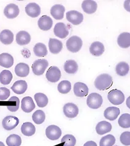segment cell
Instances as JSON below:
<instances>
[{
    "mask_svg": "<svg viewBox=\"0 0 130 146\" xmlns=\"http://www.w3.org/2000/svg\"><path fill=\"white\" fill-rule=\"evenodd\" d=\"M13 56L7 53H3L0 54V66L10 68L13 64Z\"/></svg>",
    "mask_w": 130,
    "mask_h": 146,
    "instance_id": "603a6c76",
    "label": "cell"
},
{
    "mask_svg": "<svg viewBox=\"0 0 130 146\" xmlns=\"http://www.w3.org/2000/svg\"><path fill=\"white\" fill-rule=\"evenodd\" d=\"M33 51L34 54L38 57H44L48 54L46 46L42 42L37 43L34 47Z\"/></svg>",
    "mask_w": 130,
    "mask_h": 146,
    "instance_id": "4dcf8cb0",
    "label": "cell"
},
{
    "mask_svg": "<svg viewBox=\"0 0 130 146\" xmlns=\"http://www.w3.org/2000/svg\"><path fill=\"white\" fill-rule=\"evenodd\" d=\"M66 18L73 25L77 26L83 21V15L76 11H70L66 13Z\"/></svg>",
    "mask_w": 130,
    "mask_h": 146,
    "instance_id": "8992f818",
    "label": "cell"
},
{
    "mask_svg": "<svg viewBox=\"0 0 130 146\" xmlns=\"http://www.w3.org/2000/svg\"><path fill=\"white\" fill-rule=\"evenodd\" d=\"M32 119L34 122L37 124H42L45 119V114L41 110H37L32 116Z\"/></svg>",
    "mask_w": 130,
    "mask_h": 146,
    "instance_id": "8d00e7d4",
    "label": "cell"
},
{
    "mask_svg": "<svg viewBox=\"0 0 130 146\" xmlns=\"http://www.w3.org/2000/svg\"><path fill=\"white\" fill-rule=\"evenodd\" d=\"M120 141L125 145H130V132H125L122 133L120 135Z\"/></svg>",
    "mask_w": 130,
    "mask_h": 146,
    "instance_id": "b9f144b4",
    "label": "cell"
},
{
    "mask_svg": "<svg viewBox=\"0 0 130 146\" xmlns=\"http://www.w3.org/2000/svg\"><path fill=\"white\" fill-rule=\"evenodd\" d=\"M49 49L53 54H57L63 48V44L61 41L55 38H50L48 43Z\"/></svg>",
    "mask_w": 130,
    "mask_h": 146,
    "instance_id": "44dd1931",
    "label": "cell"
},
{
    "mask_svg": "<svg viewBox=\"0 0 130 146\" xmlns=\"http://www.w3.org/2000/svg\"><path fill=\"white\" fill-rule=\"evenodd\" d=\"M20 13V9L15 4H9L6 6L4 10V14L9 19H13L18 17Z\"/></svg>",
    "mask_w": 130,
    "mask_h": 146,
    "instance_id": "8fae6325",
    "label": "cell"
},
{
    "mask_svg": "<svg viewBox=\"0 0 130 146\" xmlns=\"http://www.w3.org/2000/svg\"><path fill=\"white\" fill-rule=\"evenodd\" d=\"M129 98H130V97H128V100H127V106H128V108H130V107H129V105H128V104H129Z\"/></svg>",
    "mask_w": 130,
    "mask_h": 146,
    "instance_id": "bcb514c9",
    "label": "cell"
},
{
    "mask_svg": "<svg viewBox=\"0 0 130 146\" xmlns=\"http://www.w3.org/2000/svg\"><path fill=\"white\" fill-rule=\"evenodd\" d=\"M0 146H5V145L4 144V143L1 141H0Z\"/></svg>",
    "mask_w": 130,
    "mask_h": 146,
    "instance_id": "7dc6e473",
    "label": "cell"
},
{
    "mask_svg": "<svg viewBox=\"0 0 130 146\" xmlns=\"http://www.w3.org/2000/svg\"><path fill=\"white\" fill-rule=\"evenodd\" d=\"M108 100L114 105L122 104L125 101V95L122 91L114 89L109 92L108 95Z\"/></svg>",
    "mask_w": 130,
    "mask_h": 146,
    "instance_id": "277c9868",
    "label": "cell"
},
{
    "mask_svg": "<svg viewBox=\"0 0 130 146\" xmlns=\"http://www.w3.org/2000/svg\"><path fill=\"white\" fill-rule=\"evenodd\" d=\"M63 111L65 116L69 118H73L76 117V116L78 115L79 113L78 106L71 103L65 104L64 106Z\"/></svg>",
    "mask_w": 130,
    "mask_h": 146,
    "instance_id": "9c48e42d",
    "label": "cell"
},
{
    "mask_svg": "<svg viewBox=\"0 0 130 146\" xmlns=\"http://www.w3.org/2000/svg\"><path fill=\"white\" fill-rule=\"evenodd\" d=\"M34 99L37 106L41 108H45L48 103V99L47 96L42 93H37L35 94Z\"/></svg>",
    "mask_w": 130,
    "mask_h": 146,
    "instance_id": "d6a6232c",
    "label": "cell"
},
{
    "mask_svg": "<svg viewBox=\"0 0 130 146\" xmlns=\"http://www.w3.org/2000/svg\"><path fill=\"white\" fill-rule=\"evenodd\" d=\"M71 84L70 82L67 80L62 81L57 86V90L62 94H68L71 90Z\"/></svg>",
    "mask_w": 130,
    "mask_h": 146,
    "instance_id": "d590c367",
    "label": "cell"
},
{
    "mask_svg": "<svg viewBox=\"0 0 130 146\" xmlns=\"http://www.w3.org/2000/svg\"><path fill=\"white\" fill-rule=\"evenodd\" d=\"M15 74L20 77H26L30 74V67L27 64L20 62L15 67Z\"/></svg>",
    "mask_w": 130,
    "mask_h": 146,
    "instance_id": "484cf974",
    "label": "cell"
},
{
    "mask_svg": "<svg viewBox=\"0 0 130 146\" xmlns=\"http://www.w3.org/2000/svg\"><path fill=\"white\" fill-rule=\"evenodd\" d=\"M82 46H83V41L81 38L77 36L70 37L66 42L67 48L72 53L79 52Z\"/></svg>",
    "mask_w": 130,
    "mask_h": 146,
    "instance_id": "7a4b0ae2",
    "label": "cell"
},
{
    "mask_svg": "<svg viewBox=\"0 0 130 146\" xmlns=\"http://www.w3.org/2000/svg\"><path fill=\"white\" fill-rule=\"evenodd\" d=\"M129 70V66L126 62H120L115 67V71L119 76H123L127 75Z\"/></svg>",
    "mask_w": 130,
    "mask_h": 146,
    "instance_id": "1f68e13d",
    "label": "cell"
},
{
    "mask_svg": "<svg viewBox=\"0 0 130 146\" xmlns=\"http://www.w3.org/2000/svg\"><path fill=\"white\" fill-rule=\"evenodd\" d=\"M36 106L30 96H26L22 100V109L26 113H30L35 109Z\"/></svg>",
    "mask_w": 130,
    "mask_h": 146,
    "instance_id": "ffe728a7",
    "label": "cell"
},
{
    "mask_svg": "<svg viewBox=\"0 0 130 146\" xmlns=\"http://www.w3.org/2000/svg\"><path fill=\"white\" fill-rule=\"evenodd\" d=\"M112 84V78L109 74H103L97 77L94 82L95 87L99 90L109 89Z\"/></svg>",
    "mask_w": 130,
    "mask_h": 146,
    "instance_id": "6da1fadb",
    "label": "cell"
},
{
    "mask_svg": "<svg viewBox=\"0 0 130 146\" xmlns=\"http://www.w3.org/2000/svg\"><path fill=\"white\" fill-rule=\"evenodd\" d=\"M19 123V119L15 116H7L3 120L2 125L3 128L6 130H11L15 129Z\"/></svg>",
    "mask_w": 130,
    "mask_h": 146,
    "instance_id": "30bf717a",
    "label": "cell"
},
{
    "mask_svg": "<svg viewBox=\"0 0 130 146\" xmlns=\"http://www.w3.org/2000/svg\"><path fill=\"white\" fill-rule=\"evenodd\" d=\"M119 125L124 129L130 127V115L129 113H124L120 116L118 121Z\"/></svg>",
    "mask_w": 130,
    "mask_h": 146,
    "instance_id": "f35d334b",
    "label": "cell"
},
{
    "mask_svg": "<svg viewBox=\"0 0 130 146\" xmlns=\"http://www.w3.org/2000/svg\"><path fill=\"white\" fill-rule=\"evenodd\" d=\"M6 144L8 146H20L22 144V138L18 135H11L6 139Z\"/></svg>",
    "mask_w": 130,
    "mask_h": 146,
    "instance_id": "e575fe53",
    "label": "cell"
},
{
    "mask_svg": "<svg viewBox=\"0 0 130 146\" xmlns=\"http://www.w3.org/2000/svg\"><path fill=\"white\" fill-rule=\"evenodd\" d=\"M54 33L56 36L64 39L69 35V31L64 23H56L55 26Z\"/></svg>",
    "mask_w": 130,
    "mask_h": 146,
    "instance_id": "7c38bea8",
    "label": "cell"
},
{
    "mask_svg": "<svg viewBox=\"0 0 130 146\" xmlns=\"http://www.w3.org/2000/svg\"><path fill=\"white\" fill-rule=\"evenodd\" d=\"M28 89V84L24 80H18L13 83L11 89L14 93L18 95L23 94Z\"/></svg>",
    "mask_w": 130,
    "mask_h": 146,
    "instance_id": "d6986e66",
    "label": "cell"
},
{
    "mask_svg": "<svg viewBox=\"0 0 130 146\" xmlns=\"http://www.w3.org/2000/svg\"><path fill=\"white\" fill-rule=\"evenodd\" d=\"M61 143H64L63 146H75L76 143V140L73 135H65L62 138Z\"/></svg>",
    "mask_w": 130,
    "mask_h": 146,
    "instance_id": "60d3db41",
    "label": "cell"
},
{
    "mask_svg": "<svg viewBox=\"0 0 130 146\" xmlns=\"http://www.w3.org/2000/svg\"><path fill=\"white\" fill-rule=\"evenodd\" d=\"M12 78V73L8 70H4L0 73V82L3 85L10 84Z\"/></svg>",
    "mask_w": 130,
    "mask_h": 146,
    "instance_id": "836d02e7",
    "label": "cell"
},
{
    "mask_svg": "<svg viewBox=\"0 0 130 146\" xmlns=\"http://www.w3.org/2000/svg\"><path fill=\"white\" fill-rule=\"evenodd\" d=\"M64 69L67 74H74L78 70V65L75 60H69L65 62Z\"/></svg>",
    "mask_w": 130,
    "mask_h": 146,
    "instance_id": "f1b7e54d",
    "label": "cell"
},
{
    "mask_svg": "<svg viewBox=\"0 0 130 146\" xmlns=\"http://www.w3.org/2000/svg\"><path fill=\"white\" fill-rule=\"evenodd\" d=\"M91 54L95 56H100L104 52V46L103 44L100 41L94 42L89 47Z\"/></svg>",
    "mask_w": 130,
    "mask_h": 146,
    "instance_id": "e0dca14e",
    "label": "cell"
},
{
    "mask_svg": "<svg viewBox=\"0 0 130 146\" xmlns=\"http://www.w3.org/2000/svg\"><path fill=\"white\" fill-rule=\"evenodd\" d=\"M61 77V72L60 69L56 66H51L47 70L46 78L47 80L51 82H56Z\"/></svg>",
    "mask_w": 130,
    "mask_h": 146,
    "instance_id": "52a82bcc",
    "label": "cell"
},
{
    "mask_svg": "<svg viewBox=\"0 0 130 146\" xmlns=\"http://www.w3.org/2000/svg\"><path fill=\"white\" fill-rule=\"evenodd\" d=\"M65 12V7L61 4H56L51 8L50 13L55 19L61 20L63 19Z\"/></svg>",
    "mask_w": 130,
    "mask_h": 146,
    "instance_id": "2e32d148",
    "label": "cell"
},
{
    "mask_svg": "<svg viewBox=\"0 0 130 146\" xmlns=\"http://www.w3.org/2000/svg\"><path fill=\"white\" fill-rule=\"evenodd\" d=\"M13 41V34L9 30L6 29L0 33V41L5 45H9Z\"/></svg>",
    "mask_w": 130,
    "mask_h": 146,
    "instance_id": "83f0119b",
    "label": "cell"
},
{
    "mask_svg": "<svg viewBox=\"0 0 130 146\" xmlns=\"http://www.w3.org/2000/svg\"><path fill=\"white\" fill-rule=\"evenodd\" d=\"M95 129L98 135H102L110 132V130H112V125L107 121H103L97 124Z\"/></svg>",
    "mask_w": 130,
    "mask_h": 146,
    "instance_id": "d4e9b609",
    "label": "cell"
},
{
    "mask_svg": "<svg viewBox=\"0 0 130 146\" xmlns=\"http://www.w3.org/2000/svg\"><path fill=\"white\" fill-rule=\"evenodd\" d=\"M11 92L6 87H0V100L4 101L7 100L10 96Z\"/></svg>",
    "mask_w": 130,
    "mask_h": 146,
    "instance_id": "7bdbcfd3",
    "label": "cell"
},
{
    "mask_svg": "<svg viewBox=\"0 0 130 146\" xmlns=\"http://www.w3.org/2000/svg\"><path fill=\"white\" fill-rule=\"evenodd\" d=\"M9 103H10V105L7 106V109L12 111V112H15L17 111L20 106V100L17 96H12L9 100Z\"/></svg>",
    "mask_w": 130,
    "mask_h": 146,
    "instance_id": "74e56055",
    "label": "cell"
},
{
    "mask_svg": "<svg viewBox=\"0 0 130 146\" xmlns=\"http://www.w3.org/2000/svg\"><path fill=\"white\" fill-rule=\"evenodd\" d=\"M119 46L123 48H128L130 46V33L123 32L119 35L117 38Z\"/></svg>",
    "mask_w": 130,
    "mask_h": 146,
    "instance_id": "4316f807",
    "label": "cell"
},
{
    "mask_svg": "<svg viewBox=\"0 0 130 146\" xmlns=\"http://www.w3.org/2000/svg\"><path fill=\"white\" fill-rule=\"evenodd\" d=\"M21 131L24 135L26 137H31L36 133V127L31 123L26 122L22 124Z\"/></svg>",
    "mask_w": 130,
    "mask_h": 146,
    "instance_id": "f546056e",
    "label": "cell"
},
{
    "mask_svg": "<svg viewBox=\"0 0 130 146\" xmlns=\"http://www.w3.org/2000/svg\"><path fill=\"white\" fill-rule=\"evenodd\" d=\"M25 12L29 17L36 18L40 14V7L37 3H31L26 5Z\"/></svg>",
    "mask_w": 130,
    "mask_h": 146,
    "instance_id": "5bb4252c",
    "label": "cell"
},
{
    "mask_svg": "<svg viewBox=\"0 0 130 146\" xmlns=\"http://www.w3.org/2000/svg\"><path fill=\"white\" fill-rule=\"evenodd\" d=\"M53 21L52 19L47 15L41 17L38 21V26L41 30L43 31H49L52 27Z\"/></svg>",
    "mask_w": 130,
    "mask_h": 146,
    "instance_id": "9a60e30c",
    "label": "cell"
},
{
    "mask_svg": "<svg viewBox=\"0 0 130 146\" xmlns=\"http://www.w3.org/2000/svg\"><path fill=\"white\" fill-rule=\"evenodd\" d=\"M45 133L47 138L49 139L55 141L60 138L62 135V131L57 125H51L46 129Z\"/></svg>",
    "mask_w": 130,
    "mask_h": 146,
    "instance_id": "ba28073f",
    "label": "cell"
},
{
    "mask_svg": "<svg viewBox=\"0 0 130 146\" xmlns=\"http://www.w3.org/2000/svg\"><path fill=\"white\" fill-rule=\"evenodd\" d=\"M120 113V109L116 107H109L104 111V116L110 121L116 119Z\"/></svg>",
    "mask_w": 130,
    "mask_h": 146,
    "instance_id": "7402d4cb",
    "label": "cell"
},
{
    "mask_svg": "<svg viewBox=\"0 0 130 146\" xmlns=\"http://www.w3.org/2000/svg\"><path fill=\"white\" fill-rule=\"evenodd\" d=\"M84 146H97V144L92 141H89L86 142L84 144Z\"/></svg>",
    "mask_w": 130,
    "mask_h": 146,
    "instance_id": "ee69618b",
    "label": "cell"
},
{
    "mask_svg": "<svg viewBox=\"0 0 130 146\" xmlns=\"http://www.w3.org/2000/svg\"><path fill=\"white\" fill-rule=\"evenodd\" d=\"M115 143V138L112 135H108L103 137L100 141V146H113Z\"/></svg>",
    "mask_w": 130,
    "mask_h": 146,
    "instance_id": "ab89813d",
    "label": "cell"
},
{
    "mask_svg": "<svg viewBox=\"0 0 130 146\" xmlns=\"http://www.w3.org/2000/svg\"><path fill=\"white\" fill-rule=\"evenodd\" d=\"M48 66V62L44 59H39L34 62L32 66V69L36 75H42L45 72L47 67Z\"/></svg>",
    "mask_w": 130,
    "mask_h": 146,
    "instance_id": "5b68a950",
    "label": "cell"
},
{
    "mask_svg": "<svg viewBox=\"0 0 130 146\" xmlns=\"http://www.w3.org/2000/svg\"><path fill=\"white\" fill-rule=\"evenodd\" d=\"M97 3L95 1L86 0L82 3V9L84 12L88 14H92L96 12L97 9Z\"/></svg>",
    "mask_w": 130,
    "mask_h": 146,
    "instance_id": "cb8c5ba5",
    "label": "cell"
},
{
    "mask_svg": "<svg viewBox=\"0 0 130 146\" xmlns=\"http://www.w3.org/2000/svg\"><path fill=\"white\" fill-rule=\"evenodd\" d=\"M31 41V35L26 31H22L16 35V42L20 46L28 44Z\"/></svg>",
    "mask_w": 130,
    "mask_h": 146,
    "instance_id": "ac0fdd59",
    "label": "cell"
},
{
    "mask_svg": "<svg viewBox=\"0 0 130 146\" xmlns=\"http://www.w3.org/2000/svg\"><path fill=\"white\" fill-rule=\"evenodd\" d=\"M129 3L130 1H129V0H128V1H125L124 3V7L125 9L127 10V11L128 12H130V8H129Z\"/></svg>",
    "mask_w": 130,
    "mask_h": 146,
    "instance_id": "f6af8a7d",
    "label": "cell"
},
{
    "mask_svg": "<svg viewBox=\"0 0 130 146\" xmlns=\"http://www.w3.org/2000/svg\"><path fill=\"white\" fill-rule=\"evenodd\" d=\"M73 91L75 95L78 97H84L88 95L89 92L88 87L86 84L81 82H76L74 85Z\"/></svg>",
    "mask_w": 130,
    "mask_h": 146,
    "instance_id": "4fadbf2b",
    "label": "cell"
},
{
    "mask_svg": "<svg viewBox=\"0 0 130 146\" xmlns=\"http://www.w3.org/2000/svg\"><path fill=\"white\" fill-rule=\"evenodd\" d=\"M103 98L100 94L97 93L90 94L87 99V104L89 108L92 109H97L102 106Z\"/></svg>",
    "mask_w": 130,
    "mask_h": 146,
    "instance_id": "3957f363",
    "label": "cell"
}]
</instances>
